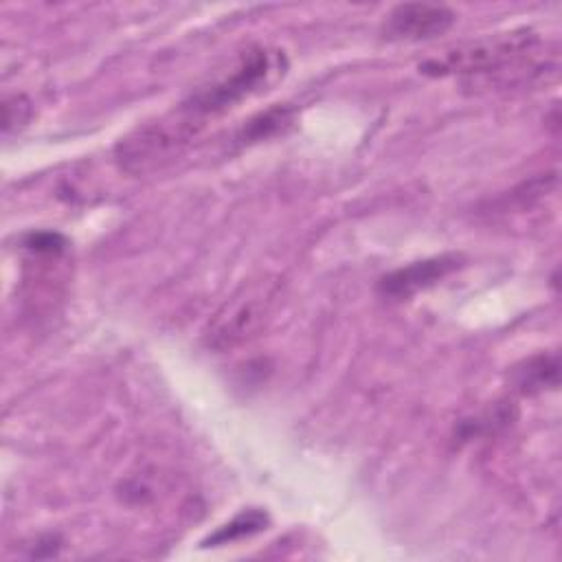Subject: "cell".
Segmentation results:
<instances>
[{
    "label": "cell",
    "instance_id": "cell-1",
    "mask_svg": "<svg viewBox=\"0 0 562 562\" xmlns=\"http://www.w3.org/2000/svg\"><path fill=\"white\" fill-rule=\"evenodd\" d=\"M538 46L540 37L529 29L496 33L446 50L441 59H428L419 70L435 77L461 75L470 81L509 83V75L512 81H525L527 75H538L547 68L533 64Z\"/></svg>",
    "mask_w": 562,
    "mask_h": 562
},
{
    "label": "cell",
    "instance_id": "cell-2",
    "mask_svg": "<svg viewBox=\"0 0 562 562\" xmlns=\"http://www.w3.org/2000/svg\"><path fill=\"white\" fill-rule=\"evenodd\" d=\"M285 72V57L279 50H270L263 46L248 48L241 53V57L235 61L231 72L215 79L206 88L191 94L180 110L191 116L198 125L204 123L206 116L220 114L241 99L259 92L274 79H279Z\"/></svg>",
    "mask_w": 562,
    "mask_h": 562
},
{
    "label": "cell",
    "instance_id": "cell-3",
    "mask_svg": "<svg viewBox=\"0 0 562 562\" xmlns=\"http://www.w3.org/2000/svg\"><path fill=\"white\" fill-rule=\"evenodd\" d=\"M200 125L180 108L173 116L147 123L116 145V160L130 173H147L176 158L195 136Z\"/></svg>",
    "mask_w": 562,
    "mask_h": 562
},
{
    "label": "cell",
    "instance_id": "cell-4",
    "mask_svg": "<svg viewBox=\"0 0 562 562\" xmlns=\"http://www.w3.org/2000/svg\"><path fill=\"white\" fill-rule=\"evenodd\" d=\"M382 35L386 40L422 42L443 35L454 24V13L443 4L428 2H406L393 7L384 15Z\"/></svg>",
    "mask_w": 562,
    "mask_h": 562
},
{
    "label": "cell",
    "instance_id": "cell-5",
    "mask_svg": "<svg viewBox=\"0 0 562 562\" xmlns=\"http://www.w3.org/2000/svg\"><path fill=\"white\" fill-rule=\"evenodd\" d=\"M461 266H463V257L454 255V252L413 261L404 268H397V270L384 274L378 283V292L386 299L402 301V299L417 294L419 290L435 285L437 281L446 279L450 272L459 270Z\"/></svg>",
    "mask_w": 562,
    "mask_h": 562
},
{
    "label": "cell",
    "instance_id": "cell-6",
    "mask_svg": "<svg viewBox=\"0 0 562 562\" xmlns=\"http://www.w3.org/2000/svg\"><path fill=\"white\" fill-rule=\"evenodd\" d=\"M266 314H268V299L261 294L239 299L233 305L226 303L224 312H220L211 325L209 345H213L215 349H226L244 342L261 327Z\"/></svg>",
    "mask_w": 562,
    "mask_h": 562
},
{
    "label": "cell",
    "instance_id": "cell-7",
    "mask_svg": "<svg viewBox=\"0 0 562 562\" xmlns=\"http://www.w3.org/2000/svg\"><path fill=\"white\" fill-rule=\"evenodd\" d=\"M560 380V362L558 353L536 356L527 360L520 369L514 371V382L520 393H536L542 389L558 386Z\"/></svg>",
    "mask_w": 562,
    "mask_h": 562
},
{
    "label": "cell",
    "instance_id": "cell-8",
    "mask_svg": "<svg viewBox=\"0 0 562 562\" xmlns=\"http://www.w3.org/2000/svg\"><path fill=\"white\" fill-rule=\"evenodd\" d=\"M266 525H268V516L263 512L248 509V512L237 514L231 522L222 525L202 544L204 547H217V544H226V542H233V540H239V538H248V536L266 529Z\"/></svg>",
    "mask_w": 562,
    "mask_h": 562
},
{
    "label": "cell",
    "instance_id": "cell-9",
    "mask_svg": "<svg viewBox=\"0 0 562 562\" xmlns=\"http://www.w3.org/2000/svg\"><path fill=\"white\" fill-rule=\"evenodd\" d=\"M292 121V110L288 105H274L261 114H257L255 119H250L241 134H239V140L246 143V140H261L266 136H272L274 132L283 130L285 125H290Z\"/></svg>",
    "mask_w": 562,
    "mask_h": 562
},
{
    "label": "cell",
    "instance_id": "cell-10",
    "mask_svg": "<svg viewBox=\"0 0 562 562\" xmlns=\"http://www.w3.org/2000/svg\"><path fill=\"white\" fill-rule=\"evenodd\" d=\"M31 101L24 94H11L2 101V132L9 134L11 130H22L31 119Z\"/></svg>",
    "mask_w": 562,
    "mask_h": 562
},
{
    "label": "cell",
    "instance_id": "cell-11",
    "mask_svg": "<svg viewBox=\"0 0 562 562\" xmlns=\"http://www.w3.org/2000/svg\"><path fill=\"white\" fill-rule=\"evenodd\" d=\"M22 246L35 255H59L66 250L68 241L64 235H59L55 231H33V233L24 235Z\"/></svg>",
    "mask_w": 562,
    "mask_h": 562
}]
</instances>
